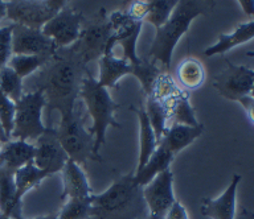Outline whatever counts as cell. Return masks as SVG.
I'll return each mask as SVG.
<instances>
[{"label": "cell", "mask_w": 254, "mask_h": 219, "mask_svg": "<svg viewBox=\"0 0 254 219\" xmlns=\"http://www.w3.org/2000/svg\"><path fill=\"white\" fill-rule=\"evenodd\" d=\"M87 73L89 69L86 64L70 48L59 49L55 56L40 69L31 88H33L32 91H43L49 119L55 110H59L61 114L74 108L83 78Z\"/></svg>", "instance_id": "1"}, {"label": "cell", "mask_w": 254, "mask_h": 219, "mask_svg": "<svg viewBox=\"0 0 254 219\" xmlns=\"http://www.w3.org/2000/svg\"><path fill=\"white\" fill-rule=\"evenodd\" d=\"M90 219H148L143 187L134 173L121 175L103 193L91 195Z\"/></svg>", "instance_id": "2"}, {"label": "cell", "mask_w": 254, "mask_h": 219, "mask_svg": "<svg viewBox=\"0 0 254 219\" xmlns=\"http://www.w3.org/2000/svg\"><path fill=\"white\" fill-rule=\"evenodd\" d=\"M210 3L196 0H180L166 24L156 29L154 43L148 52V60L154 64L159 62L166 72L171 68L172 53L183 35L188 32L190 23L196 17L205 15Z\"/></svg>", "instance_id": "3"}, {"label": "cell", "mask_w": 254, "mask_h": 219, "mask_svg": "<svg viewBox=\"0 0 254 219\" xmlns=\"http://www.w3.org/2000/svg\"><path fill=\"white\" fill-rule=\"evenodd\" d=\"M78 98H81L83 103L86 104L87 112L93 119V126L89 128V131L94 135L95 139L94 153L98 157H101L99 151L106 141L107 128L122 127L114 118L115 111L119 110L122 106L113 100L109 90L101 86L98 81L91 77L90 72L87 73L86 77L83 78Z\"/></svg>", "instance_id": "4"}, {"label": "cell", "mask_w": 254, "mask_h": 219, "mask_svg": "<svg viewBox=\"0 0 254 219\" xmlns=\"http://www.w3.org/2000/svg\"><path fill=\"white\" fill-rule=\"evenodd\" d=\"M56 133L67 157L78 165H86L90 160L102 161V157L94 153V135L85 127L82 116L75 107L61 112V120L56 128Z\"/></svg>", "instance_id": "5"}, {"label": "cell", "mask_w": 254, "mask_h": 219, "mask_svg": "<svg viewBox=\"0 0 254 219\" xmlns=\"http://www.w3.org/2000/svg\"><path fill=\"white\" fill-rule=\"evenodd\" d=\"M16 112L13 119V130L11 140H37L47 131L43 122V111L45 108V98L43 91L36 90L24 94L15 103Z\"/></svg>", "instance_id": "6"}, {"label": "cell", "mask_w": 254, "mask_h": 219, "mask_svg": "<svg viewBox=\"0 0 254 219\" xmlns=\"http://www.w3.org/2000/svg\"><path fill=\"white\" fill-rule=\"evenodd\" d=\"M113 31L109 23V16L105 9H101L90 20H85L78 40L69 48L78 54L85 64L99 60L105 54Z\"/></svg>", "instance_id": "7"}, {"label": "cell", "mask_w": 254, "mask_h": 219, "mask_svg": "<svg viewBox=\"0 0 254 219\" xmlns=\"http://www.w3.org/2000/svg\"><path fill=\"white\" fill-rule=\"evenodd\" d=\"M7 3V19L27 28L43 29L66 5L64 0H12Z\"/></svg>", "instance_id": "8"}, {"label": "cell", "mask_w": 254, "mask_h": 219, "mask_svg": "<svg viewBox=\"0 0 254 219\" xmlns=\"http://www.w3.org/2000/svg\"><path fill=\"white\" fill-rule=\"evenodd\" d=\"M109 23L111 25L113 35L106 49L121 48V58L128 61L132 65L139 64L140 57L136 54V43L143 23L131 20L126 12L122 11L110 13Z\"/></svg>", "instance_id": "9"}, {"label": "cell", "mask_w": 254, "mask_h": 219, "mask_svg": "<svg viewBox=\"0 0 254 219\" xmlns=\"http://www.w3.org/2000/svg\"><path fill=\"white\" fill-rule=\"evenodd\" d=\"M85 17L70 5H65L52 20L43 27V33L59 49L69 48L78 40Z\"/></svg>", "instance_id": "10"}, {"label": "cell", "mask_w": 254, "mask_h": 219, "mask_svg": "<svg viewBox=\"0 0 254 219\" xmlns=\"http://www.w3.org/2000/svg\"><path fill=\"white\" fill-rule=\"evenodd\" d=\"M254 84V70L234 65L226 60V69L214 77L213 88L221 96L229 100H238L250 95Z\"/></svg>", "instance_id": "11"}, {"label": "cell", "mask_w": 254, "mask_h": 219, "mask_svg": "<svg viewBox=\"0 0 254 219\" xmlns=\"http://www.w3.org/2000/svg\"><path fill=\"white\" fill-rule=\"evenodd\" d=\"M143 198L148 209V219H164L176 202L174 193V175L167 169L143 186Z\"/></svg>", "instance_id": "12"}, {"label": "cell", "mask_w": 254, "mask_h": 219, "mask_svg": "<svg viewBox=\"0 0 254 219\" xmlns=\"http://www.w3.org/2000/svg\"><path fill=\"white\" fill-rule=\"evenodd\" d=\"M59 48L51 39H48L41 29L27 28L13 24L12 31V54L24 56L53 57Z\"/></svg>", "instance_id": "13"}, {"label": "cell", "mask_w": 254, "mask_h": 219, "mask_svg": "<svg viewBox=\"0 0 254 219\" xmlns=\"http://www.w3.org/2000/svg\"><path fill=\"white\" fill-rule=\"evenodd\" d=\"M69 160L67 155L61 147L56 128H47V131L35 141V157L33 164L39 169L56 175L64 169Z\"/></svg>", "instance_id": "14"}, {"label": "cell", "mask_w": 254, "mask_h": 219, "mask_svg": "<svg viewBox=\"0 0 254 219\" xmlns=\"http://www.w3.org/2000/svg\"><path fill=\"white\" fill-rule=\"evenodd\" d=\"M241 175H233L229 186L217 198H202L200 213L210 219H234L237 206V189Z\"/></svg>", "instance_id": "15"}, {"label": "cell", "mask_w": 254, "mask_h": 219, "mask_svg": "<svg viewBox=\"0 0 254 219\" xmlns=\"http://www.w3.org/2000/svg\"><path fill=\"white\" fill-rule=\"evenodd\" d=\"M61 172L64 189L60 197V202L64 203L67 199L73 198H89L93 195V190L81 165L69 159Z\"/></svg>", "instance_id": "16"}, {"label": "cell", "mask_w": 254, "mask_h": 219, "mask_svg": "<svg viewBox=\"0 0 254 219\" xmlns=\"http://www.w3.org/2000/svg\"><path fill=\"white\" fill-rule=\"evenodd\" d=\"M98 61L99 78L97 81L107 90L118 88L119 81L125 76H132L134 73V65L111 53H105Z\"/></svg>", "instance_id": "17"}, {"label": "cell", "mask_w": 254, "mask_h": 219, "mask_svg": "<svg viewBox=\"0 0 254 219\" xmlns=\"http://www.w3.org/2000/svg\"><path fill=\"white\" fill-rule=\"evenodd\" d=\"M35 157V144L24 140H9L3 144L0 152V168L16 172L24 165L32 163Z\"/></svg>", "instance_id": "18"}, {"label": "cell", "mask_w": 254, "mask_h": 219, "mask_svg": "<svg viewBox=\"0 0 254 219\" xmlns=\"http://www.w3.org/2000/svg\"><path fill=\"white\" fill-rule=\"evenodd\" d=\"M202 132H204V126L201 123L196 127L183 126V124H171L164 132L159 144H163L176 156V153L183 151L184 148L190 147L194 140L200 137Z\"/></svg>", "instance_id": "19"}, {"label": "cell", "mask_w": 254, "mask_h": 219, "mask_svg": "<svg viewBox=\"0 0 254 219\" xmlns=\"http://www.w3.org/2000/svg\"><path fill=\"white\" fill-rule=\"evenodd\" d=\"M175 155L164 147L163 144H158V147L151 155L144 167L139 172H134L135 179L140 186H146L147 183H150L152 179L158 175L166 172L167 169H171V163L174 161Z\"/></svg>", "instance_id": "20"}, {"label": "cell", "mask_w": 254, "mask_h": 219, "mask_svg": "<svg viewBox=\"0 0 254 219\" xmlns=\"http://www.w3.org/2000/svg\"><path fill=\"white\" fill-rule=\"evenodd\" d=\"M21 203L16 199L15 172L0 168V213L13 219H24Z\"/></svg>", "instance_id": "21"}, {"label": "cell", "mask_w": 254, "mask_h": 219, "mask_svg": "<svg viewBox=\"0 0 254 219\" xmlns=\"http://www.w3.org/2000/svg\"><path fill=\"white\" fill-rule=\"evenodd\" d=\"M254 39V20L240 24L232 33L228 35H220L216 44L210 45L209 48L204 50V54L208 57L216 56V54H224L229 52L230 49L236 48L238 45H242L248 41Z\"/></svg>", "instance_id": "22"}, {"label": "cell", "mask_w": 254, "mask_h": 219, "mask_svg": "<svg viewBox=\"0 0 254 219\" xmlns=\"http://www.w3.org/2000/svg\"><path fill=\"white\" fill-rule=\"evenodd\" d=\"M135 114L138 115L139 120V161L136 171L139 172L144 167V164L148 161L151 155L158 147V140L155 136V132L150 124V120L147 118L144 108H132Z\"/></svg>", "instance_id": "23"}, {"label": "cell", "mask_w": 254, "mask_h": 219, "mask_svg": "<svg viewBox=\"0 0 254 219\" xmlns=\"http://www.w3.org/2000/svg\"><path fill=\"white\" fill-rule=\"evenodd\" d=\"M176 78L183 90L186 91L197 90L205 82V69L200 61L193 57H188L178 65Z\"/></svg>", "instance_id": "24"}, {"label": "cell", "mask_w": 254, "mask_h": 219, "mask_svg": "<svg viewBox=\"0 0 254 219\" xmlns=\"http://www.w3.org/2000/svg\"><path fill=\"white\" fill-rule=\"evenodd\" d=\"M49 172L43 171L36 167L33 161L27 165H24L15 172V185H16V199L17 202L21 203L23 197L28 191L35 189L43 182L44 179L51 177Z\"/></svg>", "instance_id": "25"}, {"label": "cell", "mask_w": 254, "mask_h": 219, "mask_svg": "<svg viewBox=\"0 0 254 219\" xmlns=\"http://www.w3.org/2000/svg\"><path fill=\"white\" fill-rule=\"evenodd\" d=\"M171 108H172V104L163 102V100L155 98L154 95L147 96L144 111H146L147 118L150 120L151 127L154 130L158 144L162 140L167 128H168L167 124L170 122Z\"/></svg>", "instance_id": "26"}, {"label": "cell", "mask_w": 254, "mask_h": 219, "mask_svg": "<svg viewBox=\"0 0 254 219\" xmlns=\"http://www.w3.org/2000/svg\"><path fill=\"white\" fill-rule=\"evenodd\" d=\"M170 122L171 124H183V126H190V127H196L200 124L194 114V108L190 104V92L186 90L175 100L174 106L171 108Z\"/></svg>", "instance_id": "27"}, {"label": "cell", "mask_w": 254, "mask_h": 219, "mask_svg": "<svg viewBox=\"0 0 254 219\" xmlns=\"http://www.w3.org/2000/svg\"><path fill=\"white\" fill-rule=\"evenodd\" d=\"M52 57L49 56H24V54H12V57L8 61L7 66L13 70V72L20 77L32 76L33 73L43 68Z\"/></svg>", "instance_id": "28"}, {"label": "cell", "mask_w": 254, "mask_h": 219, "mask_svg": "<svg viewBox=\"0 0 254 219\" xmlns=\"http://www.w3.org/2000/svg\"><path fill=\"white\" fill-rule=\"evenodd\" d=\"M178 1L179 0H150L144 21L159 29L168 21L178 5Z\"/></svg>", "instance_id": "29"}, {"label": "cell", "mask_w": 254, "mask_h": 219, "mask_svg": "<svg viewBox=\"0 0 254 219\" xmlns=\"http://www.w3.org/2000/svg\"><path fill=\"white\" fill-rule=\"evenodd\" d=\"M162 70L154 64L152 61L140 58L139 64L134 65V73L132 76L140 82L143 88V92L147 95H150L152 88H154L155 81L158 80V77L162 74Z\"/></svg>", "instance_id": "30"}, {"label": "cell", "mask_w": 254, "mask_h": 219, "mask_svg": "<svg viewBox=\"0 0 254 219\" xmlns=\"http://www.w3.org/2000/svg\"><path fill=\"white\" fill-rule=\"evenodd\" d=\"M57 214V219H90L91 195L89 198L67 199Z\"/></svg>", "instance_id": "31"}, {"label": "cell", "mask_w": 254, "mask_h": 219, "mask_svg": "<svg viewBox=\"0 0 254 219\" xmlns=\"http://www.w3.org/2000/svg\"><path fill=\"white\" fill-rule=\"evenodd\" d=\"M0 90L16 103L24 95L23 78H20L9 66H4L0 70Z\"/></svg>", "instance_id": "32"}, {"label": "cell", "mask_w": 254, "mask_h": 219, "mask_svg": "<svg viewBox=\"0 0 254 219\" xmlns=\"http://www.w3.org/2000/svg\"><path fill=\"white\" fill-rule=\"evenodd\" d=\"M16 106L1 90H0V122L3 126L5 135L11 140V133L13 130V119H15Z\"/></svg>", "instance_id": "33"}, {"label": "cell", "mask_w": 254, "mask_h": 219, "mask_svg": "<svg viewBox=\"0 0 254 219\" xmlns=\"http://www.w3.org/2000/svg\"><path fill=\"white\" fill-rule=\"evenodd\" d=\"M12 31L13 24L0 27V70L7 66L12 57Z\"/></svg>", "instance_id": "34"}, {"label": "cell", "mask_w": 254, "mask_h": 219, "mask_svg": "<svg viewBox=\"0 0 254 219\" xmlns=\"http://www.w3.org/2000/svg\"><path fill=\"white\" fill-rule=\"evenodd\" d=\"M147 9H148V1L138 0V1H132V3H130L128 8H127L125 12H126V15L130 17L131 20L143 23V21H144V17H146L147 15Z\"/></svg>", "instance_id": "35"}, {"label": "cell", "mask_w": 254, "mask_h": 219, "mask_svg": "<svg viewBox=\"0 0 254 219\" xmlns=\"http://www.w3.org/2000/svg\"><path fill=\"white\" fill-rule=\"evenodd\" d=\"M164 219H190V217H188L186 207L183 206V203L179 202L178 199H176V202L168 210Z\"/></svg>", "instance_id": "36"}, {"label": "cell", "mask_w": 254, "mask_h": 219, "mask_svg": "<svg viewBox=\"0 0 254 219\" xmlns=\"http://www.w3.org/2000/svg\"><path fill=\"white\" fill-rule=\"evenodd\" d=\"M238 103L241 104L244 110L246 111L248 116H249L250 122L254 124V99L250 95L244 96L241 99L238 100Z\"/></svg>", "instance_id": "37"}, {"label": "cell", "mask_w": 254, "mask_h": 219, "mask_svg": "<svg viewBox=\"0 0 254 219\" xmlns=\"http://www.w3.org/2000/svg\"><path fill=\"white\" fill-rule=\"evenodd\" d=\"M242 11L249 17H254V0H238Z\"/></svg>", "instance_id": "38"}, {"label": "cell", "mask_w": 254, "mask_h": 219, "mask_svg": "<svg viewBox=\"0 0 254 219\" xmlns=\"http://www.w3.org/2000/svg\"><path fill=\"white\" fill-rule=\"evenodd\" d=\"M234 219H254V213H252L248 209H242L240 211V214L236 215V218Z\"/></svg>", "instance_id": "39"}, {"label": "cell", "mask_w": 254, "mask_h": 219, "mask_svg": "<svg viewBox=\"0 0 254 219\" xmlns=\"http://www.w3.org/2000/svg\"><path fill=\"white\" fill-rule=\"evenodd\" d=\"M7 17V3L0 0V20Z\"/></svg>", "instance_id": "40"}, {"label": "cell", "mask_w": 254, "mask_h": 219, "mask_svg": "<svg viewBox=\"0 0 254 219\" xmlns=\"http://www.w3.org/2000/svg\"><path fill=\"white\" fill-rule=\"evenodd\" d=\"M0 141H1L3 144H5L7 141H9V139H8L7 135H5V132H4L3 126H1V122H0Z\"/></svg>", "instance_id": "41"}, {"label": "cell", "mask_w": 254, "mask_h": 219, "mask_svg": "<svg viewBox=\"0 0 254 219\" xmlns=\"http://www.w3.org/2000/svg\"><path fill=\"white\" fill-rule=\"evenodd\" d=\"M33 219H57V214L44 215V217H37V218H33Z\"/></svg>", "instance_id": "42"}, {"label": "cell", "mask_w": 254, "mask_h": 219, "mask_svg": "<svg viewBox=\"0 0 254 219\" xmlns=\"http://www.w3.org/2000/svg\"><path fill=\"white\" fill-rule=\"evenodd\" d=\"M0 219H13V218H11V217H8V215L3 214V213H0Z\"/></svg>", "instance_id": "43"}, {"label": "cell", "mask_w": 254, "mask_h": 219, "mask_svg": "<svg viewBox=\"0 0 254 219\" xmlns=\"http://www.w3.org/2000/svg\"><path fill=\"white\" fill-rule=\"evenodd\" d=\"M250 96L254 99V84H253V88H252V91H250Z\"/></svg>", "instance_id": "44"}, {"label": "cell", "mask_w": 254, "mask_h": 219, "mask_svg": "<svg viewBox=\"0 0 254 219\" xmlns=\"http://www.w3.org/2000/svg\"><path fill=\"white\" fill-rule=\"evenodd\" d=\"M246 56L253 57V58H254V52H248V53H246Z\"/></svg>", "instance_id": "45"}, {"label": "cell", "mask_w": 254, "mask_h": 219, "mask_svg": "<svg viewBox=\"0 0 254 219\" xmlns=\"http://www.w3.org/2000/svg\"><path fill=\"white\" fill-rule=\"evenodd\" d=\"M1 148H3V143L0 141V152H1Z\"/></svg>", "instance_id": "46"}]
</instances>
